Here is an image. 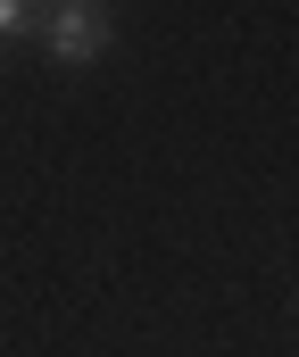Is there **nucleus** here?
Here are the masks:
<instances>
[{
    "mask_svg": "<svg viewBox=\"0 0 299 357\" xmlns=\"http://www.w3.org/2000/svg\"><path fill=\"white\" fill-rule=\"evenodd\" d=\"M42 25V8H25V0H0V33H33Z\"/></svg>",
    "mask_w": 299,
    "mask_h": 357,
    "instance_id": "nucleus-2",
    "label": "nucleus"
},
{
    "mask_svg": "<svg viewBox=\"0 0 299 357\" xmlns=\"http://www.w3.org/2000/svg\"><path fill=\"white\" fill-rule=\"evenodd\" d=\"M42 50L59 59V67H92L100 50H108V8H92V0H59V8H42Z\"/></svg>",
    "mask_w": 299,
    "mask_h": 357,
    "instance_id": "nucleus-1",
    "label": "nucleus"
}]
</instances>
